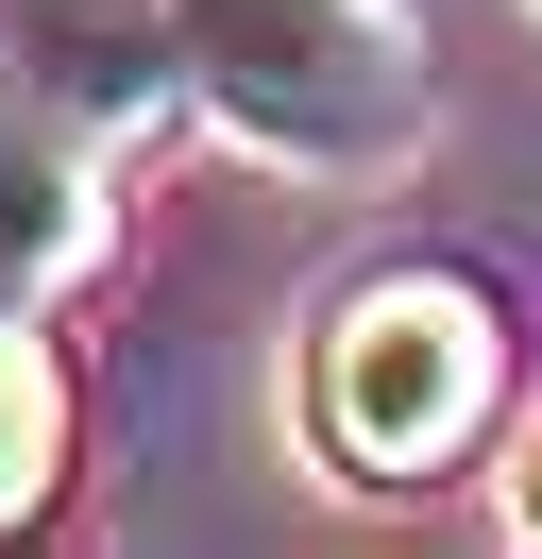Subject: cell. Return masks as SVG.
<instances>
[{
	"instance_id": "obj_1",
	"label": "cell",
	"mask_w": 542,
	"mask_h": 559,
	"mask_svg": "<svg viewBox=\"0 0 542 559\" xmlns=\"http://www.w3.org/2000/svg\"><path fill=\"white\" fill-rule=\"evenodd\" d=\"M187 85L271 170H390L424 136V35L406 0H169Z\"/></svg>"
},
{
	"instance_id": "obj_2",
	"label": "cell",
	"mask_w": 542,
	"mask_h": 559,
	"mask_svg": "<svg viewBox=\"0 0 542 559\" xmlns=\"http://www.w3.org/2000/svg\"><path fill=\"white\" fill-rule=\"evenodd\" d=\"M492 407H508V322H492L474 272H424V254L406 272H356L322 306V340H305V441L339 475H373V491L474 457Z\"/></svg>"
},
{
	"instance_id": "obj_3",
	"label": "cell",
	"mask_w": 542,
	"mask_h": 559,
	"mask_svg": "<svg viewBox=\"0 0 542 559\" xmlns=\"http://www.w3.org/2000/svg\"><path fill=\"white\" fill-rule=\"evenodd\" d=\"M0 69H17L68 136H136V119L187 85V35H169V0H17Z\"/></svg>"
},
{
	"instance_id": "obj_4",
	"label": "cell",
	"mask_w": 542,
	"mask_h": 559,
	"mask_svg": "<svg viewBox=\"0 0 542 559\" xmlns=\"http://www.w3.org/2000/svg\"><path fill=\"white\" fill-rule=\"evenodd\" d=\"M85 238H102L85 170H68L51 103H17V119H0V306H34V288H68V272H85Z\"/></svg>"
},
{
	"instance_id": "obj_5",
	"label": "cell",
	"mask_w": 542,
	"mask_h": 559,
	"mask_svg": "<svg viewBox=\"0 0 542 559\" xmlns=\"http://www.w3.org/2000/svg\"><path fill=\"white\" fill-rule=\"evenodd\" d=\"M51 457H68V373H51V340L0 306V525L51 491Z\"/></svg>"
},
{
	"instance_id": "obj_6",
	"label": "cell",
	"mask_w": 542,
	"mask_h": 559,
	"mask_svg": "<svg viewBox=\"0 0 542 559\" xmlns=\"http://www.w3.org/2000/svg\"><path fill=\"white\" fill-rule=\"evenodd\" d=\"M526 525H542V457H526Z\"/></svg>"
}]
</instances>
